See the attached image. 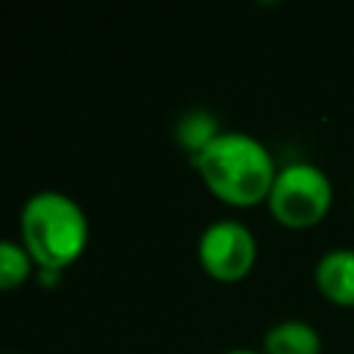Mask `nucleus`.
<instances>
[{"label": "nucleus", "mask_w": 354, "mask_h": 354, "mask_svg": "<svg viewBox=\"0 0 354 354\" xmlns=\"http://www.w3.org/2000/svg\"><path fill=\"white\" fill-rule=\"evenodd\" d=\"M194 166L213 196L232 207H252L268 199L277 169L271 152L249 133H218L196 158Z\"/></svg>", "instance_id": "1"}, {"label": "nucleus", "mask_w": 354, "mask_h": 354, "mask_svg": "<svg viewBox=\"0 0 354 354\" xmlns=\"http://www.w3.org/2000/svg\"><path fill=\"white\" fill-rule=\"evenodd\" d=\"M19 235L36 268L64 274L88 246V218L72 196L36 191L19 210Z\"/></svg>", "instance_id": "2"}, {"label": "nucleus", "mask_w": 354, "mask_h": 354, "mask_svg": "<svg viewBox=\"0 0 354 354\" xmlns=\"http://www.w3.org/2000/svg\"><path fill=\"white\" fill-rule=\"evenodd\" d=\"M332 205L329 177L313 163H290L277 171L268 191L271 216L293 230L318 224Z\"/></svg>", "instance_id": "3"}, {"label": "nucleus", "mask_w": 354, "mask_h": 354, "mask_svg": "<svg viewBox=\"0 0 354 354\" xmlns=\"http://www.w3.org/2000/svg\"><path fill=\"white\" fill-rule=\"evenodd\" d=\"M196 254L213 279L238 282L252 271L257 260V241L246 224L235 218H218L202 230Z\"/></svg>", "instance_id": "4"}, {"label": "nucleus", "mask_w": 354, "mask_h": 354, "mask_svg": "<svg viewBox=\"0 0 354 354\" xmlns=\"http://www.w3.org/2000/svg\"><path fill=\"white\" fill-rule=\"evenodd\" d=\"M315 285L326 299L354 304V249L326 252L315 266Z\"/></svg>", "instance_id": "5"}, {"label": "nucleus", "mask_w": 354, "mask_h": 354, "mask_svg": "<svg viewBox=\"0 0 354 354\" xmlns=\"http://www.w3.org/2000/svg\"><path fill=\"white\" fill-rule=\"evenodd\" d=\"M263 351L266 354H321V337L304 321H282L266 332Z\"/></svg>", "instance_id": "6"}, {"label": "nucleus", "mask_w": 354, "mask_h": 354, "mask_svg": "<svg viewBox=\"0 0 354 354\" xmlns=\"http://www.w3.org/2000/svg\"><path fill=\"white\" fill-rule=\"evenodd\" d=\"M218 122L213 113L196 108V111H185L180 119H177V127H174V138L180 141L183 149L191 152V158H196L216 136H218Z\"/></svg>", "instance_id": "7"}, {"label": "nucleus", "mask_w": 354, "mask_h": 354, "mask_svg": "<svg viewBox=\"0 0 354 354\" xmlns=\"http://www.w3.org/2000/svg\"><path fill=\"white\" fill-rule=\"evenodd\" d=\"M33 268L36 266H33L28 249L22 246V241L0 238V293L17 290L22 282L30 279Z\"/></svg>", "instance_id": "8"}, {"label": "nucleus", "mask_w": 354, "mask_h": 354, "mask_svg": "<svg viewBox=\"0 0 354 354\" xmlns=\"http://www.w3.org/2000/svg\"><path fill=\"white\" fill-rule=\"evenodd\" d=\"M36 279H39V285H44V288H53V285H58V279H61V271L36 268Z\"/></svg>", "instance_id": "9"}, {"label": "nucleus", "mask_w": 354, "mask_h": 354, "mask_svg": "<svg viewBox=\"0 0 354 354\" xmlns=\"http://www.w3.org/2000/svg\"><path fill=\"white\" fill-rule=\"evenodd\" d=\"M224 354H257V351H252V348H232V351H224Z\"/></svg>", "instance_id": "10"}]
</instances>
